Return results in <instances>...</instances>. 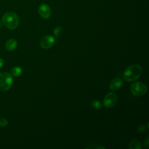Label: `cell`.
<instances>
[{"label": "cell", "mask_w": 149, "mask_h": 149, "mask_svg": "<svg viewBox=\"0 0 149 149\" xmlns=\"http://www.w3.org/2000/svg\"><path fill=\"white\" fill-rule=\"evenodd\" d=\"M142 73V68L138 64L132 65L126 69L123 77L127 81H133L137 80Z\"/></svg>", "instance_id": "obj_1"}, {"label": "cell", "mask_w": 149, "mask_h": 149, "mask_svg": "<svg viewBox=\"0 0 149 149\" xmlns=\"http://www.w3.org/2000/svg\"><path fill=\"white\" fill-rule=\"evenodd\" d=\"M2 22L9 29H16L19 23V19L17 15L13 12H8L3 14L2 17Z\"/></svg>", "instance_id": "obj_2"}, {"label": "cell", "mask_w": 149, "mask_h": 149, "mask_svg": "<svg viewBox=\"0 0 149 149\" xmlns=\"http://www.w3.org/2000/svg\"><path fill=\"white\" fill-rule=\"evenodd\" d=\"M13 83L12 74L8 72L0 73V91H6L11 87Z\"/></svg>", "instance_id": "obj_3"}, {"label": "cell", "mask_w": 149, "mask_h": 149, "mask_svg": "<svg viewBox=\"0 0 149 149\" xmlns=\"http://www.w3.org/2000/svg\"><path fill=\"white\" fill-rule=\"evenodd\" d=\"M130 91L134 95L141 96L147 93V87L141 82H136L131 85Z\"/></svg>", "instance_id": "obj_4"}, {"label": "cell", "mask_w": 149, "mask_h": 149, "mask_svg": "<svg viewBox=\"0 0 149 149\" xmlns=\"http://www.w3.org/2000/svg\"><path fill=\"white\" fill-rule=\"evenodd\" d=\"M118 95L114 93H109L104 97L103 104L107 108H112L117 103Z\"/></svg>", "instance_id": "obj_5"}, {"label": "cell", "mask_w": 149, "mask_h": 149, "mask_svg": "<svg viewBox=\"0 0 149 149\" xmlns=\"http://www.w3.org/2000/svg\"><path fill=\"white\" fill-rule=\"evenodd\" d=\"M55 42V38L50 35L44 36L40 41V46L44 49L51 48Z\"/></svg>", "instance_id": "obj_6"}, {"label": "cell", "mask_w": 149, "mask_h": 149, "mask_svg": "<svg viewBox=\"0 0 149 149\" xmlns=\"http://www.w3.org/2000/svg\"><path fill=\"white\" fill-rule=\"evenodd\" d=\"M38 13L43 19H48L51 14L50 7L47 4H42L38 8Z\"/></svg>", "instance_id": "obj_7"}, {"label": "cell", "mask_w": 149, "mask_h": 149, "mask_svg": "<svg viewBox=\"0 0 149 149\" xmlns=\"http://www.w3.org/2000/svg\"><path fill=\"white\" fill-rule=\"evenodd\" d=\"M123 81L120 78H115L109 83V88L111 90L116 91L122 86Z\"/></svg>", "instance_id": "obj_8"}, {"label": "cell", "mask_w": 149, "mask_h": 149, "mask_svg": "<svg viewBox=\"0 0 149 149\" xmlns=\"http://www.w3.org/2000/svg\"><path fill=\"white\" fill-rule=\"evenodd\" d=\"M17 45V41L15 39H10L5 42V48L9 51L15 50L16 48Z\"/></svg>", "instance_id": "obj_9"}, {"label": "cell", "mask_w": 149, "mask_h": 149, "mask_svg": "<svg viewBox=\"0 0 149 149\" xmlns=\"http://www.w3.org/2000/svg\"><path fill=\"white\" fill-rule=\"evenodd\" d=\"M129 148L130 149H141V146L140 141L138 140L134 139L130 141Z\"/></svg>", "instance_id": "obj_10"}, {"label": "cell", "mask_w": 149, "mask_h": 149, "mask_svg": "<svg viewBox=\"0 0 149 149\" xmlns=\"http://www.w3.org/2000/svg\"><path fill=\"white\" fill-rule=\"evenodd\" d=\"M22 73V69L19 66H16L12 70V74L15 77H18L20 76Z\"/></svg>", "instance_id": "obj_11"}, {"label": "cell", "mask_w": 149, "mask_h": 149, "mask_svg": "<svg viewBox=\"0 0 149 149\" xmlns=\"http://www.w3.org/2000/svg\"><path fill=\"white\" fill-rule=\"evenodd\" d=\"M91 105L96 109H100L102 107V103L98 100H94L91 102Z\"/></svg>", "instance_id": "obj_12"}, {"label": "cell", "mask_w": 149, "mask_h": 149, "mask_svg": "<svg viewBox=\"0 0 149 149\" xmlns=\"http://www.w3.org/2000/svg\"><path fill=\"white\" fill-rule=\"evenodd\" d=\"M62 33V28L60 26L56 27L54 30V34L56 37H59Z\"/></svg>", "instance_id": "obj_13"}, {"label": "cell", "mask_w": 149, "mask_h": 149, "mask_svg": "<svg viewBox=\"0 0 149 149\" xmlns=\"http://www.w3.org/2000/svg\"><path fill=\"white\" fill-rule=\"evenodd\" d=\"M8 124V120L5 118H0V126L3 127Z\"/></svg>", "instance_id": "obj_14"}, {"label": "cell", "mask_w": 149, "mask_h": 149, "mask_svg": "<svg viewBox=\"0 0 149 149\" xmlns=\"http://www.w3.org/2000/svg\"><path fill=\"white\" fill-rule=\"evenodd\" d=\"M148 139H149L147 138V139L144 141V143H143V146H144V147H146V148H148V146H149Z\"/></svg>", "instance_id": "obj_15"}, {"label": "cell", "mask_w": 149, "mask_h": 149, "mask_svg": "<svg viewBox=\"0 0 149 149\" xmlns=\"http://www.w3.org/2000/svg\"><path fill=\"white\" fill-rule=\"evenodd\" d=\"M3 65V61L2 59L0 58V68H2Z\"/></svg>", "instance_id": "obj_16"}, {"label": "cell", "mask_w": 149, "mask_h": 149, "mask_svg": "<svg viewBox=\"0 0 149 149\" xmlns=\"http://www.w3.org/2000/svg\"><path fill=\"white\" fill-rule=\"evenodd\" d=\"M2 22L0 21V28L2 27Z\"/></svg>", "instance_id": "obj_17"}, {"label": "cell", "mask_w": 149, "mask_h": 149, "mask_svg": "<svg viewBox=\"0 0 149 149\" xmlns=\"http://www.w3.org/2000/svg\"><path fill=\"white\" fill-rule=\"evenodd\" d=\"M98 148H105L103 147H98Z\"/></svg>", "instance_id": "obj_18"}]
</instances>
